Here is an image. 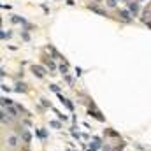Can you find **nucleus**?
<instances>
[{
    "mask_svg": "<svg viewBox=\"0 0 151 151\" xmlns=\"http://www.w3.org/2000/svg\"><path fill=\"white\" fill-rule=\"evenodd\" d=\"M46 63H47V67H49V69H55V63H53V62H46Z\"/></svg>",
    "mask_w": 151,
    "mask_h": 151,
    "instance_id": "11",
    "label": "nucleus"
},
{
    "mask_svg": "<svg viewBox=\"0 0 151 151\" xmlns=\"http://www.w3.org/2000/svg\"><path fill=\"white\" fill-rule=\"evenodd\" d=\"M39 137H46V132L44 130H39Z\"/></svg>",
    "mask_w": 151,
    "mask_h": 151,
    "instance_id": "13",
    "label": "nucleus"
},
{
    "mask_svg": "<svg viewBox=\"0 0 151 151\" xmlns=\"http://www.w3.org/2000/svg\"><path fill=\"white\" fill-rule=\"evenodd\" d=\"M60 70H62L63 74H67V65H62V67H60Z\"/></svg>",
    "mask_w": 151,
    "mask_h": 151,
    "instance_id": "9",
    "label": "nucleus"
},
{
    "mask_svg": "<svg viewBox=\"0 0 151 151\" xmlns=\"http://www.w3.org/2000/svg\"><path fill=\"white\" fill-rule=\"evenodd\" d=\"M119 18H121L123 21H130V19H132V18H130V12H128V11H125V9H121V11H119Z\"/></svg>",
    "mask_w": 151,
    "mask_h": 151,
    "instance_id": "3",
    "label": "nucleus"
},
{
    "mask_svg": "<svg viewBox=\"0 0 151 151\" xmlns=\"http://www.w3.org/2000/svg\"><path fill=\"white\" fill-rule=\"evenodd\" d=\"M51 127H55V128H58V127H60V123H58V121H51Z\"/></svg>",
    "mask_w": 151,
    "mask_h": 151,
    "instance_id": "10",
    "label": "nucleus"
},
{
    "mask_svg": "<svg viewBox=\"0 0 151 151\" xmlns=\"http://www.w3.org/2000/svg\"><path fill=\"white\" fill-rule=\"evenodd\" d=\"M16 141H18L16 137H11V139H9V144H11V146H16V144H18Z\"/></svg>",
    "mask_w": 151,
    "mask_h": 151,
    "instance_id": "7",
    "label": "nucleus"
},
{
    "mask_svg": "<svg viewBox=\"0 0 151 151\" xmlns=\"http://www.w3.org/2000/svg\"><path fill=\"white\" fill-rule=\"evenodd\" d=\"M16 91H27V88H25V84H18V88H16Z\"/></svg>",
    "mask_w": 151,
    "mask_h": 151,
    "instance_id": "6",
    "label": "nucleus"
},
{
    "mask_svg": "<svg viewBox=\"0 0 151 151\" xmlns=\"http://www.w3.org/2000/svg\"><path fill=\"white\" fill-rule=\"evenodd\" d=\"M116 2H118V0H107V5H109V7H116Z\"/></svg>",
    "mask_w": 151,
    "mask_h": 151,
    "instance_id": "8",
    "label": "nucleus"
},
{
    "mask_svg": "<svg viewBox=\"0 0 151 151\" xmlns=\"http://www.w3.org/2000/svg\"><path fill=\"white\" fill-rule=\"evenodd\" d=\"M51 90H53V91H56V93H58V86H56V84H51Z\"/></svg>",
    "mask_w": 151,
    "mask_h": 151,
    "instance_id": "12",
    "label": "nucleus"
},
{
    "mask_svg": "<svg viewBox=\"0 0 151 151\" xmlns=\"http://www.w3.org/2000/svg\"><path fill=\"white\" fill-rule=\"evenodd\" d=\"M60 100H62V102H63V104H65V106L69 107V111H72V109H74V106H72V104H70V102H69V100H67L65 97H62V95H60Z\"/></svg>",
    "mask_w": 151,
    "mask_h": 151,
    "instance_id": "4",
    "label": "nucleus"
},
{
    "mask_svg": "<svg viewBox=\"0 0 151 151\" xmlns=\"http://www.w3.org/2000/svg\"><path fill=\"white\" fill-rule=\"evenodd\" d=\"M32 70H34V74H37L39 77H44V74H46V69H44V67H40V65H34V67H32Z\"/></svg>",
    "mask_w": 151,
    "mask_h": 151,
    "instance_id": "2",
    "label": "nucleus"
},
{
    "mask_svg": "<svg viewBox=\"0 0 151 151\" xmlns=\"http://www.w3.org/2000/svg\"><path fill=\"white\" fill-rule=\"evenodd\" d=\"M128 11L134 14V16H137V12H139V4L134 0V2H128Z\"/></svg>",
    "mask_w": 151,
    "mask_h": 151,
    "instance_id": "1",
    "label": "nucleus"
},
{
    "mask_svg": "<svg viewBox=\"0 0 151 151\" xmlns=\"http://www.w3.org/2000/svg\"><path fill=\"white\" fill-rule=\"evenodd\" d=\"M2 106H4V107H5V106H7V107H11V106H12V102H11L9 99H2Z\"/></svg>",
    "mask_w": 151,
    "mask_h": 151,
    "instance_id": "5",
    "label": "nucleus"
}]
</instances>
